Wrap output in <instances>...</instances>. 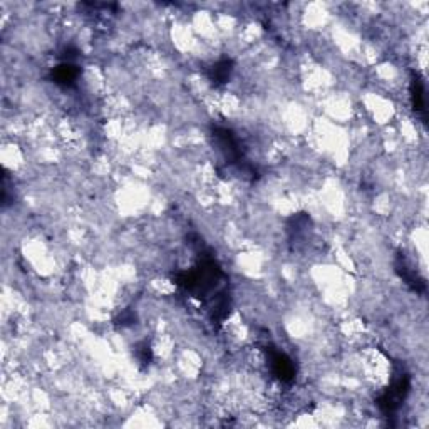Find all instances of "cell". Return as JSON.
<instances>
[{
	"instance_id": "6da1fadb",
	"label": "cell",
	"mask_w": 429,
	"mask_h": 429,
	"mask_svg": "<svg viewBox=\"0 0 429 429\" xmlns=\"http://www.w3.org/2000/svg\"><path fill=\"white\" fill-rule=\"evenodd\" d=\"M173 280L183 292L201 300L207 307L214 299L229 292L225 273L212 253L203 250V245H201L198 264L190 270L178 272Z\"/></svg>"
},
{
	"instance_id": "7a4b0ae2",
	"label": "cell",
	"mask_w": 429,
	"mask_h": 429,
	"mask_svg": "<svg viewBox=\"0 0 429 429\" xmlns=\"http://www.w3.org/2000/svg\"><path fill=\"white\" fill-rule=\"evenodd\" d=\"M212 138L214 141V146L220 151L223 163L231 170H235L240 177L247 179H257L260 177L259 168L252 165L245 158V151H243L240 139L237 138L233 131L229 128L214 126L212 130Z\"/></svg>"
},
{
	"instance_id": "3957f363",
	"label": "cell",
	"mask_w": 429,
	"mask_h": 429,
	"mask_svg": "<svg viewBox=\"0 0 429 429\" xmlns=\"http://www.w3.org/2000/svg\"><path fill=\"white\" fill-rule=\"evenodd\" d=\"M411 391V376L404 366L396 364L393 371V381L389 388L377 399V407L386 418H393L397 413L399 407L406 401L407 394Z\"/></svg>"
},
{
	"instance_id": "277c9868",
	"label": "cell",
	"mask_w": 429,
	"mask_h": 429,
	"mask_svg": "<svg viewBox=\"0 0 429 429\" xmlns=\"http://www.w3.org/2000/svg\"><path fill=\"white\" fill-rule=\"evenodd\" d=\"M265 353L268 355V364L272 374L284 384L294 383L295 376H297V367H295L294 360L285 353H282L280 349H277L275 346L270 344V342L265 344Z\"/></svg>"
},
{
	"instance_id": "5b68a950",
	"label": "cell",
	"mask_w": 429,
	"mask_h": 429,
	"mask_svg": "<svg viewBox=\"0 0 429 429\" xmlns=\"http://www.w3.org/2000/svg\"><path fill=\"white\" fill-rule=\"evenodd\" d=\"M79 74L81 67L77 66V62L62 61L50 71V81H53L54 84L61 86V88H74L77 79H79Z\"/></svg>"
},
{
	"instance_id": "8992f818",
	"label": "cell",
	"mask_w": 429,
	"mask_h": 429,
	"mask_svg": "<svg viewBox=\"0 0 429 429\" xmlns=\"http://www.w3.org/2000/svg\"><path fill=\"white\" fill-rule=\"evenodd\" d=\"M396 272L411 290L419 292V294H423V292L426 290V282H424V278L419 277V273L407 264V260L402 255L396 257Z\"/></svg>"
},
{
	"instance_id": "52a82bcc",
	"label": "cell",
	"mask_w": 429,
	"mask_h": 429,
	"mask_svg": "<svg viewBox=\"0 0 429 429\" xmlns=\"http://www.w3.org/2000/svg\"><path fill=\"white\" fill-rule=\"evenodd\" d=\"M233 69H235L233 61H231V59L223 57L220 59V61L214 62L212 67H208L207 76H208L210 83H212L213 86H217V88H222V86H225L230 81L231 74H233Z\"/></svg>"
},
{
	"instance_id": "ba28073f",
	"label": "cell",
	"mask_w": 429,
	"mask_h": 429,
	"mask_svg": "<svg viewBox=\"0 0 429 429\" xmlns=\"http://www.w3.org/2000/svg\"><path fill=\"white\" fill-rule=\"evenodd\" d=\"M411 104L416 113L421 114L423 118L426 116V89L418 72H413L411 77Z\"/></svg>"
},
{
	"instance_id": "9c48e42d",
	"label": "cell",
	"mask_w": 429,
	"mask_h": 429,
	"mask_svg": "<svg viewBox=\"0 0 429 429\" xmlns=\"http://www.w3.org/2000/svg\"><path fill=\"white\" fill-rule=\"evenodd\" d=\"M135 358L141 367H148L153 360V349L148 341H141L135 346Z\"/></svg>"
},
{
	"instance_id": "30bf717a",
	"label": "cell",
	"mask_w": 429,
	"mask_h": 429,
	"mask_svg": "<svg viewBox=\"0 0 429 429\" xmlns=\"http://www.w3.org/2000/svg\"><path fill=\"white\" fill-rule=\"evenodd\" d=\"M132 322H135V315L131 314V312H123L121 315H119L118 324L121 325V327H126V325H131Z\"/></svg>"
}]
</instances>
